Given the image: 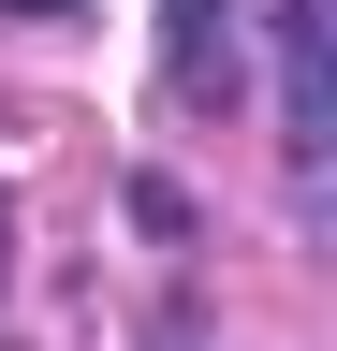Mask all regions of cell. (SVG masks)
<instances>
[{"label": "cell", "instance_id": "1", "mask_svg": "<svg viewBox=\"0 0 337 351\" xmlns=\"http://www.w3.org/2000/svg\"><path fill=\"white\" fill-rule=\"evenodd\" d=\"M323 147H337V103H323V15L279 0V161H293V219H323Z\"/></svg>", "mask_w": 337, "mask_h": 351}, {"label": "cell", "instance_id": "2", "mask_svg": "<svg viewBox=\"0 0 337 351\" xmlns=\"http://www.w3.org/2000/svg\"><path fill=\"white\" fill-rule=\"evenodd\" d=\"M161 88L176 103H220L235 88V0H161Z\"/></svg>", "mask_w": 337, "mask_h": 351}, {"label": "cell", "instance_id": "3", "mask_svg": "<svg viewBox=\"0 0 337 351\" xmlns=\"http://www.w3.org/2000/svg\"><path fill=\"white\" fill-rule=\"evenodd\" d=\"M0 278H15V191H0Z\"/></svg>", "mask_w": 337, "mask_h": 351}, {"label": "cell", "instance_id": "4", "mask_svg": "<svg viewBox=\"0 0 337 351\" xmlns=\"http://www.w3.org/2000/svg\"><path fill=\"white\" fill-rule=\"evenodd\" d=\"M0 15H73V0H0Z\"/></svg>", "mask_w": 337, "mask_h": 351}]
</instances>
